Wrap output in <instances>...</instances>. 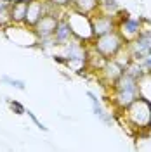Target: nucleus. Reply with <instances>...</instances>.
<instances>
[{
    "instance_id": "18",
    "label": "nucleus",
    "mask_w": 151,
    "mask_h": 152,
    "mask_svg": "<svg viewBox=\"0 0 151 152\" xmlns=\"http://www.w3.org/2000/svg\"><path fill=\"white\" fill-rule=\"evenodd\" d=\"M7 100V104H9V107H10V111L14 114H18V116H23V114L26 113V107L21 104V102H18V100H14V99H5Z\"/></svg>"
},
{
    "instance_id": "9",
    "label": "nucleus",
    "mask_w": 151,
    "mask_h": 152,
    "mask_svg": "<svg viewBox=\"0 0 151 152\" xmlns=\"http://www.w3.org/2000/svg\"><path fill=\"white\" fill-rule=\"evenodd\" d=\"M123 71H125V69H123V66L118 62V61H115V59H108L106 64L103 66V69H101L97 75H99V78L103 80L104 85L111 86L113 85V81H116V80L122 76Z\"/></svg>"
},
{
    "instance_id": "8",
    "label": "nucleus",
    "mask_w": 151,
    "mask_h": 152,
    "mask_svg": "<svg viewBox=\"0 0 151 152\" xmlns=\"http://www.w3.org/2000/svg\"><path fill=\"white\" fill-rule=\"evenodd\" d=\"M92 19V33L95 37H101V35H106V33H111L116 29V18L115 16H106V14H99L95 12L90 16Z\"/></svg>"
},
{
    "instance_id": "10",
    "label": "nucleus",
    "mask_w": 151,
    "mask_h": 152,
    "mask_svg": "<svg viewBox=\"0 0 151 152\" xmlns=\"http://www.w3.org/2000/svg\"><path fill=\"white\" fill-rule=\"evenodd\" d=\"M73 38V33H71V28H70V23H68L66 16L63 12V16L57 21V28L54 31V43L57 47H63L64 43H68L70 40Z\"/></svg>"
},
{
    "instance_id": "11",
    "label": "nucleus",
    "mask_w": 151,
    "mask_h": 152,
    "mask_svg": "<svg viewBox=\"0 0 151 152\" xmlns=\"http://www.w3.org/2000/svg\"><path fill=\"white\" fill-rule=\"evenodd\" d=\"M87 97L90 99V104H92V111H94V114L97 116V119H101L104 124H108V126H111V123H113V114L108 113L106 109L103 107V104H101V100H99V97L94 94V92H87Z\"/></svg>"
},
{
    "instance_id": "19",
    "label": "nucleus",
    "mask_w": 151,
    "mask_h": 152,
    "mask_svg": "<svg viewBox=\"0 0 151 152\" xmlns=\"http://www.w3.org/2000/svg\"><path fill=\"white\" fill-rule=\"evenodd\" d=\"M10 24H12V21H10L9 7H7V9H0V29L9 28Z\"/></svg>"
},
{
    "instance_id": "6",
    "label": "nucleus",
    "mask_w": 151,
    "mask_h": 152,
    "mask_svg": "<svg viewBox=\"0 0 151 152\" xmlns=\"http://www.w3.org/2000/svg\"><path fill=\"white\" fill-rule=\"evenodd\" d=\"M127 48L132 56V61L142 62L151 54V28H142L141 33L130 43H127Z\"/></svg>"
},
{
    "instance_id": "2",
    "label": "nucleus",
    "mask_w": 151,
    "mask_h": 152,
    "mask_svg": "<svg viewBox=\"0 0 151 152\" xmlns=\"http://www.w3.org/2000/svg\"><path fill=\"white\" fill-rule=\"evenodd\" d=\"M120 114H123L125 123L130 128H134L135 132L144 133L150 132V123H151V102L146 97H139L135 99L129 107H125L123 111H120Z\"/></svg>"
},
{
    "instance_id": "22",
    "label": "nucleus",
    "mask_w": 151,
    "mask_h": 152,
    "mask_svg": "<svg viewBox=\"0 0 151 152\" xmlns=\"http://www.w3.org/2000/svg\"><path fill=\"white\" fill-rule=\"evenodd\" d=\"M52 59L56 61L57 64H63V66H68V64H70L68 57L66 56H61V54H54V56H52Z\"/></svg>"
},
{
    "instance_id": "7",
    "label": "nucleus",
    "mask_w": 151,
    "mask_h": 152,
    "mask_svg": "<svg viewBox=\"0 0 151 152\" xmlns=\"http://www.w3.org/2000/svg\"><path fill=\"white\" fill-rule=\"evenodd\" d=\"M63 14L59 12H52V14H45L44 18L38 21L37 24L33 26V33L37 38H47V37H54V31L57 28V21Z\"/></svg>"
},
{
    "instance_id": "1",
    "label": "nucleus",
    "mask_w": 151,
    "mask_h": 152,
    "mask_svg": "<svg viewBox=\"0 0 151 152\" xmlns=\"http://www.w3.org/2000/svg\"><path fill=\"white\" fill-rule=\"evenodd\" d=\"M111 88V102H113L115 109L120 113L125 107L132 104L135 99L141 97V88H139V80L130 76L129 73L123 71L122 76L113 81Z\"/></svg>"
},
{
    "instance_id": "12",
    "label": "nucleus",
    "mask_w": 151,
    "mask_h": 152,
    "mask_svg": "<svg viewBox=\"0 0 151 152\" xmlns=\"http://www.w3.org/2000/svg\"><path fill=\"white\" fill-rule=\"evenodd\" d=\"M26 7H28V0H12V2H10L9 12H10V21H12V24H24Z\"/></svg>"
},
{
    "instance_id": "23",
    "label": "nucleus",
    "mask_w": 151,
    "mask_h": 152,
    "mask_svg": "<svg viewBox=\"0 0 151 152\" xmlns=\"http://www.w3.org/2000/svg\"><path fill=\"white\" fill-rule=\"evenodd\" d=\"M142 66H144V69H146V73H151V54L142 61Z\"/></svg>"
},
{
    "instance_id": "16",
    "label": "nucleus",
    "mask_w": 151,
    "mask_h": 152,
    "mask_svg": "<svg viewBox=\"0 0 151 152\" xmlns=\"http://www.w3.org/2000/svg\"><path fill=\"white\" fill-rule=\"evenodd\" d=\"M125 73H129L130 76L137 78V80H141L142 76L146 75V69L142 66V62H139V61H130V62L125 66Z\"/></svg>"
},
{
    "instance_id": "26",
    "label": "nucleus",
    "mask_w": 151,
    "mask_h": 152,
    "mask_svg": "<svg viewBox=\"0 0 151 152\" xmlns=\"http://www.w3.org/2000/svg\"><path fill=\"white\" fill-rule=\"evenodd\" d=\"M150 132H151V130H150Z\"/></svg>"
},
{
    "instance_id": "25",
    "label": "nucleus",
    "mask_w": 151,
    "mask_h": 152,
    "mask_svg": "<svg viewBox=\"0 0 151 152\" xmlns=\"http://www.w3.org/2000/svg\"><path fill=\"white\" fill-rule=\"evenodd\" d=\"M150 130H151V123H150Z\"/></svg>"
},
{
    "instance_id": "21",
    "label": "nucleus",
    "mask_w": 151,
    "mask_h": 152,
    "mask_svg": "<svg viewBox=\"0 0 151 152\" xmlns=\"http://www.w3.org/2000/svg\"><path fill=\"white\" fill-rule=\"evenodd\" d=\"M49 2L59 10H66V9H70V5H71V0H49Z\"/></svg>"
},
{
    "instance_id": "3",
    "label": "nucleus",
    "mask_w": 151,
    "mask_h": 152,
    "mask_svg": "<svg viewBox=\"0 0 151 152\" xmlns=\"http://www.w3.org/2000/svg\"><path fill=\"white\" fill-rule=\"evenodd\" d=\"M89 45H90L92 48H95L99 54H103L106 59H113V57L127 45V42H125V40L122 38V35L115 29V31H111V33H106V35L92 38Z\"/></svg>"
},
{
    "instance_id": "20",
    "label": "nucleus",
    "mask_w": 151,
    "mask_h": 152,
    "mask_svg": "<svg viewBox=\"0 0 151 152\" xmlns=\"http://www.w3.org/2000/svg\"><path fill=\"white\" fill-rule=\"evenodd\" d=\"M24 114H28V116H30V119H31V121L35 123V126H37L38 130H42V132H49V128H47V126H45L44 123H42L40 119H38L37 116H35V113H33V111H30V109H26V113H24Z\"/></svg>"
},
{
    "instance_id": "15",
    "label": "nucleus",
    "mask_w": 151,
    "mask_h": 152,
    "mask_svg": "<svg viewBox=\"0 0 151 152\" xmlns=\"http://www.w3.org/2000/svg\"><path fill=\"white\" fill-rule=\"evenodd\" d=\"M120 5L116 0H99V5H97V12L99 14H106V16H115L120 12Z\"/></svg>"
},
{
    "instance_id": "24",
    "label": "nucleus",
    "mask_w": 151,
    "mask_h": 152,
    "mask_svg": "<svg viewBox=\"0 0 151 152\" xmlns=\"http://www.w3.org/2000/svg\"><path fill=\"white\" fill-rule=\"evenodd\" d=\"M12 0H0V9H7Z\"/></svg>"
},
{
    "instance_id": "5",
    "label": "nucleus",
    "mask_w": 151,
    "mask_h": 152,
    "mask_svg": "<svg viewBox=\"0 0 151 152\" xmlns=\"http://www.w3.org/2000/svg\"><path fill=\"white\" fill-rule=\"evenodd\" d=\"M52 12H63V10L56 9L49 0H28V7H26V18H24V26L33 28L40 19L45 14H52Z\"/></svg>"
},
{
    "instance_id": "4",
    "label": "nucleus",
    "mask_w": 151,
    "mask_h": 152,
    "mask_svg": "<svg viewBox=\"0 0 151 152\" xmlns=\"http://www.w3.org/2000/svg\"><path fill=\"white\" fill-rule=\"evenodd\" d=\"M142 28H144V19L142 18H130L129 12H125V10H120L116 14V31L122 35V38L127 43H130L141 33Z\"/></svg>"
},
{
    "instance_id": "14",
    "label": "nucleus",
    "mask_w": 151,
    "mask_h": 152,
    "mask_svg": "<svg viewBox=\"0 0 151 152\" xmlns=\"http://www.w3.org/2000/svg\"><path fill=\"white\" fill-rule=\"evenodd\" d=\"M97 5H99V0H71L70 9L85 16H92L97 12Z\"/></svg>"
},
{
    "instance_id": "17",
    "label": "nucleus",
    "mask_w": 151,
    "mask_h": 152,
    "mask_svg": "<svg viewBox=\"0 0 151 152\" xmlns=\"http://www.w3.org/2000/svg\"><path fill=\"white\" fill-rule=\"evenodd\" d=\"M0 80H2V83H7V85L14 86L16 90H21V92H23V90H26V83H24L23 80H16V78H10V76H7V75L2 76Z\"/></svg>"
},
{
    "instance_id": "13",
    "label": "nucleus",
    "mask_w": 151,
    "mask_h": 152,
    "mask_svg": "<svg viewBox=\"0 0 151 152\" xmlns=\"http://www.w3.org/2000/svg\"><path fill=\"white\" fill-rule=\"evenodd\" d=\"M106 57L103 54H99L95 48H92L89 45V50H87V62H85V69H89V71H92V73H99L103 66L106 64Z\"/></svg>"
}]
</instances>
